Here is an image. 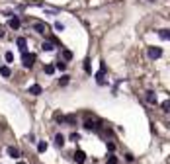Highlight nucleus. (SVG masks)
I'll use <instances>...</instances> for the list:
<instances>
[{
  "label": "nucleus",
  "instance_id": "obj_12",
  "mask_svg": "<svg viewBox=\"0 0 170 164\" xmlns=\"http://www.w3.org/2000/svg\"><path fill=\"white\" fill-rule=\"evenodd\" d=\"M41 49H43V51H53V49H55V45H53L51 41H43V43H41Z\"/></svg>",
  "mask_w": 170,
  "mask_h": 164
},
{
  "label": "nucleus",
  "instance_id": "obj_9",
  "mask_svg": "<svg viewBox=\"0 0 170 164\" xmlns=\"http://www.w3.org/2000/svg\"><path fill=\"white\" fill-rule=\"evenodd\" d=\"M16 43H18V47H20V51H25V47H28V41H25V37H18V41H16Z\"/></svg>",
  "mask_w": 170,
  "mask_h": 164
},
{
  "label": "nucleus",
  "instance_id": "obj_7",
  "mask_svg": "<svg viewBox=\"0 0 170 164\" xmlns=\"http://www.w3.org/2000/svg\"><path fill=\"white\" fill-rule=\"evenodd\" d=\"M8 25H10V28H12V29H18V28H20V18H18V16H14V18H10Z\"/></svg>",
  "mask_w": 170,
  "mask_h": 164
},
{
  "label": "nucleus",
  "instance_id": "obj_22",
  "mask_svg": "<svg viewBox=\"0 0 170 164\" xmlns=\"http://www.w3.org/2000/svg\"><path fill=\"white\" fill-rule=\"evenodd\" d=\"M168 108H170V102H168V100H164V102H162V109H164V112H168Z\"/></svg>",
  "mask_w": 170,
  "mask_h": 164
},
{
  "label": "nucleus",
  "instance_id": "obj_4",
  "mask_svg": "<svg viewBox=\"0 0 170 164\" xmlns=\"http://www.w3.org/2000/svg\"><path fill=\"white\" fill-rule=\"evenodd\" d=\"M72 158H74L78 164H82L84 160H86V152H84V151H76V152L72 154Z\"/></svg>",
  "mask_w": 170,
  "mask_h": 164
},
{
  "label": "nucleus",
  "instance_id": "obj_3",
  "mask_svg": "<svg viewBox=\"0 0 170 164\" xmlns=\"http://www.w3.org/2000/svg\"><path fill=\"white\" fill-rule=\"evenodd\" d=\"M31 28H33V31H35V33H41V35H43L45 31H47V25H45L43 22H35L33 25H31Z\"/></svg>",
  "mask_w": 170,
  "mask_h": 164
},
{
  "label": "nucleus",
  "instance_id": "obj_10",
  "mask_svg": "<svg viewBox=\"0 0 170 164\" xmlns=\"http://www.w3.org/2000/svg\"><path fill=\"white\" fill-rule=\"evenodd\" d=\"M0 74H2L4 78H8L10 74H12V71H10V67H6V65H4V67H0Z\"/></svg>",
  "mask_w": 170,
  "mask_h": 164
},
{
  "label": "nucleus",
  "instance_id": "obj_17",
  "mask_svg": "<svg viewBox=\"0 0 170 164\" xmlns=\"http://www.w3.org/2000/svg\"><path fill=\"white\" fill-rule=\"evenodd\" d=\"M160 39H164V41H168V39H170L168 29H160Z\"/></svg>",
  "mask_w": 170,
  "mask_h": 164
},
{
  "label": "nucleus",
  "instance_id": "obj_11",
  "mask_svg": "<svg viewBox=\"0 0 170 164\" xmlns=\"http://www.w3.org/2000/svg\"><path fill=\"white\" fill-rule=\"evenodd\" d=\"M61 55H63V59H61V61H71V59H72V53L68 51V49H63V51H61Z\"/></svg>",
  "mask_w": 170,
  "mask_h": 164
},
{
  "label": "nucleus",
  "instance_id": "obj_1",
  "mask_svg": "<svg viewBox=\"0 0 170 164\" xmlns=\"http://www.w3.org/2000/svg\"><path fill=\"white\" fill-rule=\"evenodd\" d=\"M35 59H37V57L33 55V53H28V51H24V57H22V65H24L25 68H31V67H33V63H35Z\"/></svg>",
  "mask_w": 170,
  "mask_h": 164
},
{
  "label": "nucleus",
  "instance_id": "obj_26",
  "mask_svg": "<svg viewBox=\"0 0 170 164\" xmlns=\"http://www.w3.org/2000/svg\"><path fill=\"white\" fill-rule=\"evenodd\" d=\"M18 164H25V162H18Z\"/></svg>",
  "mask_w": 170,
  "mask_h": 164
},
{
  "label": "nucleus",
  "instance_id": "obj_24",
  "mask_svg": "<svg viewBox=\"0 0 170 164\" xmlns=\"http://www.w3.org/2000/svg\"><path fill=\"white\" fill-rule=\"evenodd\" d=\"M55 29H59V31H63V29H65V25H63L61 22H57V24H55Z\"/></svg>",
  "mask_w": 170,
  "mask_h": 164
},
{
  "label": "nucleus",
  "instance_id": "obj_25",
  "mask_svg": "<svg viewBox=\"0 0 170 164\" xmlns=\"http://www.w3.org/2000/svg\"><path fill=\"white\" fill-rule=\"evenodd\" d=\"M0 37H4V29L2 28H0Z\"/></svg>",
  "mask_w": 170,
  "mask_h": 164
},
{
  "label": "nucleus",
  "instance_id": "obj_5",
  "mask_svg": "<svg viewBox=\"0 0 170 164\" xmlns=\"http://www.w3.org/2000/svg\"><path fill=\"white\" fill-rule=\"evenodd\" d=\"M28 92H29V94H33V96H39V94L43 92V90H41L39 84H33V86H29V88H28Z\"/></svg>",
  "mask_w": 170,
  "mask_h": 164
},
{
  "label": "nucleus",
  "instance_id": "obj_18",
  "mask_svg": "<svg viewBox=\"0 0 170 164\" xmlns=\"http://www.w3.org/2000/svg\"><path fill=\"white\" fill-rule=\"evenodd\" d=\"M68 78H71L68 74H63V76H61V80H59V84H61V86H67V84H68Z\"/></svg>",
  "mask_w": 170,
  "mask_h": 164
},
{
  "label": "nucleus",
  "instance_id": "obj_23",
  "mask_svg": "<svg viewBox=\"0 0 170 164\" xmlns=\"http://www.w3.org/2000/svg\"><path fill=\"white\" fill-rule=\"evenodd\" d=\"M71 141H74V143L80 141V135H78V133H72V135H71Z\"/></svg>",
  "mask_w": 170,
  "mask_h": 164
},
{
  "label": "nucleus",
  "instance_id": "obj_13",
  "mask_svg": "<svg viewBox=\"0 0 170 164\" xmlns=\"http://www.w3.org/2000/svg\"><path fill=\"white\" fill-rule=\"evenodd\" d=\"M8 154L12 156V158H18L20 156V151L16 149V147H8Z\"/></svg>",
  "mask_w": 170,
  "mask_h": 164
},
{
  "label": "nucleus",
  "instance_id": "obj_14",
  "mask_svg": "<svg viewBox=\"0 0 170 164\" xmlns=\"http://www.w3.org/2000/svg\"><path fill=\"white\" fill-rule=\"evenodd\" d=\"M53 67H55L57 71H65V68H67V63L59 59V61H57V63H55V65H53Z\"/></svg>",
  "mask_w": 170,
  "mask_h": 164
},
{
  "label": "nucleus",
  "instance_id": "obj_2",
  "mask_svg": "<svg viewBox=\"0 0 170 164\" xmlns=\"http://www.w3.org/2000/svg\"><path fill=\"white\" fill-rule=\"evenodd\" d=\"M149 57H151V59H158V57H162V49H160V47H149Z\"/></svg>",
  "mask_w": 170,
  "mask_h": 164
},
{
  "label": "nucleus",
  "instance_id": "obj_15",
  "mask_svg": "<svg viewBox=\"0 0 170 164\" xmlns=\"http://www.w3.org/2000/svg\"><path fill=\"white\" fill-rule=\"evenodd\" d=\"M55 143H57V147H63V145H65V137H63L61 133H57L55 135Z\"/></svg>",
  "mask_w": 170,
  "mask_h": 164
},
{
  "label": "nucleus",
  "instance_id": "obj_8",
  "mask_svg": "<svg viewBox=\"0 0 170 164\" xmlns=\"http://www.w3.org/2000/svg\"><path fill=\"white\" fill-rule=\"evenodd\" d=\"M145 98H147V102H149V104H156V94L153 92V90H149Z\"/></svg>",
  "mask_w": 170,
  "mask_h": 164
},
{
  "label": "nucleus",
  "instance_id": "obj_20",
  "mask_svg": "<svg viewBox=\"0 0 170 164\" xmlns=\"http://www.w3.org/2000/svg\"><path fill=\"white\" fill-rule=\"evenodd\" d=\"M106 164H118V156H110L108 160H106Z\"/></svg>",
  "mask_w": 170,
  "mask_h": 164
},
{
  "label": "nucleus",
  "instance_id": "obj_16",
  "mask_svg": "<svg viewBox=\"0 0 170 164\" xmlns=\"http://www.w3.org/2000/svg\"><path fill=\"white\" fill-rule=\"evenodd\" d=\"M37 151H39V152H45V151H47V143H45V141H39V143H37Z\"/></svg>",
  "mask_w": 170,
  "mask_h": 164
},
{
  "label": "nucleus",
  "instance_id": "obj_19",
  "mask_svg": "<svg viewBox=\"0 0 170 164\" xmlns=\"http://www.w3.org/2000/svg\"><path fill=\"white\" fill-rule=\"evenodd\" d=\"M43 71L47 72V74H53V72H55V67H53V65H45Z\"/></svg>",
  "mask_w": 170,
  "mask_h": 164
},
{
  "label": "nucleus",
  "instance_id": "obj_6",
  "mask_svg": "<svg viewBox=\"0 0 170 164\" xmlns=\"http://www.w3.org/2000/svg\"><path fill=\"white\" fill-rule=\"evenodd\" d=\"M84 129H86V131H96L98 129V123H96V121H86V123H84Z\"/></svg>",
  "mask_w": 170,
  "mask_h": 164
},
{
  "label": "nucleus",
  "instance_id": "obj_21",
  "mask_svg": "<svg viewBox=\"0 0 170 164\" xmlns=\"http://www.w3.org/2000/svg\"><path fill=\"white\" fill-rule=\"evenodd\" d=\"M6 61H8V63H12V61H14V53H12V51H8V53H6Z\"/></svg>",
  "mask_w": 170,
  "mask_h": 164
}]
</instances>
